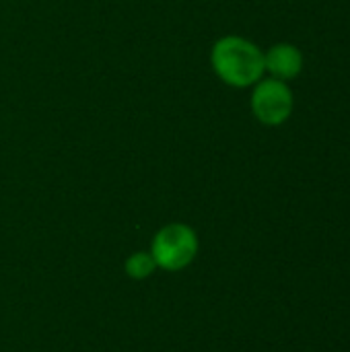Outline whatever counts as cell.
Segmentation results:
<instances>
[{"mask_svg": "<svg viewBox=\"0 0 350 352\" xmlns=\"http://www.w3.org/2000/svg\"><path fill=\"white\" fill-rule=\"evenodd\" d=\"M210 64L217 76L235 89H245L256 85L266 72L264 52L239 35L221 37L210 52Z\"/></svg>", "mask_w": 350, "mask_h": 352, "instance_id": "cell-1", "label": "cell"}, {"mask_svg": "<svg viewBox=\"0 0 350 352\" xmlns=\"http://www.w3.org/2000/svg\"><path fill=\"white\" fill-rule=\"evenodd\" d=\"M198 254V237L194 229L182 223L163 227L153 241V260L157 266L175 272L186 268Z\"/></svg>", "mask_w": 350, "mask_h": 352, "instance_id": "cell-2", "label": "cell"}, {"mask_svg": "<svg viewBox=\"0 0 350 352\" xmlns=\"http://www.w3.org/2000/svg\"><path fill=\"white\" fill-rule=\"evenodd\" d=\"M252 111L266 126H281L293 113V91L285 80L266 78L256 82L252 93Z\"/></svg>", "mask_w": 350, "mask_h": 352, "instance_id": "cell-3", "label": "cell"}, {"mask_svg": "<svg viewBox=\"0 0 350 352\" xmlns=\"http://www.w3.org/2000/svg\"><path fill=\"white\" fill-rule=\"evenodd\" d=\"M264 66L278 80H291L303 70V54L293 43H276L264 54Z\"/></svg>", "mask_w": 350, "mask_h": 352, "instance_id": "cell-4", "label": "cell"}, {"mask_svg": "<svg viewBox=\"0 0 350 352\" xmlns=\"http://www.w3.org/2000/svg\"><path fill=\"white\" fill-rule=\"evenodd\" d=\"M155 268H157V264H155L153 256L151 254H144V252H138V254H134V256H130L126 260V272L134 280L149 278L155 272Z\"/></svg>", "mask_w": 350, "mask_h": 352, "instance_id": "cell-5", "label": "cell"}]
</instances>
